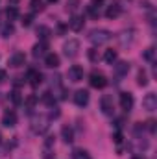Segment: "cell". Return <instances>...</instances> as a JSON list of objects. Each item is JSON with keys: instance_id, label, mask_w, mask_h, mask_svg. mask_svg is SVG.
I'll use <instances>...</instances> for the list:
<instances>
[{"instance_id": "1", "label": "cell", "mask_w": 157, "mask_h": 159, "mask_svg": "<svg viewBox=\"0 0 157 159\" xmlns=\"http://www.w3.org/2000/svg\"><path fill=\"white\" fill-rule=\"evenodd\" d=\"M113 37V34L109 32V30H104V28H100V30H92L91 34H89V39L92 44H96V46H100V44H105L107 41Z\"/></svg>"}, {"instance_id": "2", "label": "cell", "mask_w": 157, "mask_h": 159, "mask_svg": "<svg viewBox=\"0 0 157 159\" xmlns=\"http://www.w3.org/2000/svg\"><path fill=\"white\" fill-rule=\"evenodd\" d=\"M89 83H91V87H94V89H104V87L107 85V78H105L102 72L92 70V72L89 74Z\"/></svg>"}, {"instance_id": "3", "label": "cell", "mask_w": 157, "mask_h": 159, "mask_svg": "<svg viewBox=\"0 0 157 159\" xmlns=\"http://www.w3.org/2000/svg\"><path fill=\"white\" fill-rule=\"evenodd\" d=\"M100 107L104 111V115H113L115 113V104H113V96L111 94H104L100 100Z\"/></svg>"}, {"instance_id": "4", "label": "cell", "mask_w": 157, "mask_h": 159, "mask_svg": "<svg viewBox=\"0 0 157 159\" xmlns=\"http://www.w3.org/2000/svg\"><path fill=\"white\" fill-rule=\"evenodd\" d=\"M63 50H65V56L67 57H76L79 52V41L78 39H70L65 43V46H63Z\"/></svg>"}, {"instance_id": "5", "label": "cell", "mask_w": 157, "mask_h": 159, "mask_svg": "<svg viewBox=\"0 0 157 159\" xmlns=\"http://www.w3.org/2000/svg\"><path fill=\"white\" fill-rule=\"evenodd\" d=\"M142 107L146 111H155L157 109V94L155 93H148L144 98H142Z\"/></svg>"}, {"instance_id": "6", "label": "cell", "mask_w": 157, "mask_h": 159, "mask_svg": "<svg viewBox=\"0 0 157 159\" xmlns=\"http://www.w3.org/2000/svg\"><path fill=\"white\" fill-rule=\"evenodd\" d=\"M83 69L79 67V65H72L70 69H69V72H67V76H69V80L70 81H74V83H78V81H81L83 80Z\"/></svg>"}, {"instance_id": "7", "label": "cell", "mask_w": 157, "mask_h": 159, "mask_svg": "<svg viewBox=\"0 0 157 159\" xmlns=\"http://www.w3.org/2000/svg\"><path fill=\"white\" fill-rule=\"evenodd\" d=\"M135 100H133V94L131 93H120V107L124 111H131Z\"/></svg>"}, {"instance_id": "8", "label": "cell", "mask_w": 157, "mask_h": 159, "mask_svg": "<svg viewBox=\"0 0 157 159\" xmlns=\"http://www.w3.org/2000/svg\"><path fill=\"white\" fill-rule=\"evenodd\" d=\"M120 13H122V6H120V2H111L109 6H107V9H105V17L107 19H117L120 17Z\"/></svg>"}, {"instance_id": "9", "label": "cell", "mask_w": 157, "mask_h": 159, "mask_svg": "<svg viewBox=\"0 0 157 159\" xmlns=\"http://www.w3.org/2000/svg\"><path fill=\"white\" fill-rule=\"evenodd\" d=\"M26 80H28V83L32 87H39L41 81H43V74H41L39 70H35V69H30L28 74H26Z\"/></svg>"}, {"instance_id": "10", "label": "cell", "mask_w": 157, "mask_h": 159, "mask_svg": "<svg viewBox=\"0 0 157 159\" xmlns=\"http://www.w3.org/2000/svg\"><path fill=\"white\" fill-rule=\"evenodd\" d=\"M24 63H26V56H24L22 52H15V54L9 57V61H7V65L13 67V69H19V67H22Z\"/></svg>"}, {"instance_id": "11", "label": "cell", "mask_w": 157, "mask_h": 159, "mask_svg": "<svg viewBox=\"0 0 157 159\" xmlns=\"http://www.w3.org/2000/svg\"><path fill=\"white\" fill-rule=\"evenodd\" d=\"M74 104L79 106V107H85L89 104V93L85 89H79V91L74 93Z\"/></svg>"}, {"instance_id": "12", "label": "cell", "mask_w": 157, "mask_h": 159, "mask_svg": "<svg viewBox=\"0 0 157 159\" xmlns=\"http://www.w3.org/2000/svg\"><path fill=\"white\" fill-rule=\"evenodd\" d=\"M83 26H85L83 17H79V15H72V17H70V20H69V28H70L72 32H81Z\"/></svg>"}, {"instance_id": "13", "label": "cell", "mask_w": 157, "mask_h": 159, "mask_svg": "<svg viewBox=\"0 0 157 159\" xmlns=\"http://www.w3.org/2000/svg\"><path fill=\"white\" fill-rule=\"evenodd\" d=\"M44 65H46L48 69H57V67H59V56L54 54V52L46 54V56H44Z\"/></svg>"}, {"instance_id": "14", "label": "cell", "mask_w": 157, "mask_h": 159, "mask_svg": "<svg viewBox=\"0 0 157 159\" xmlns=\"http://www.w3.org/2000/svg\"><path fill=\"white\" fill-rule=\"evenodd\" d=\"M2 124H4L6 128H13V126L17 124V113H15V111H6L4 117H2Z\"/></svg>"}, {"instance_id": "15", "label": "cell", "mask_w": 157, "mask_h": 159, "mask_svg": "<svg viewBox=\"0 0 157 159\" xmlns=\"http://www.w3.org/2000/svg\"><path fill=\"white\" fill-rule=\"evenodd\" d=\"M46 50H48V44H46V41H41L37 43L35 46H34V57H41V56H46Z\"/></svg>"}, {"instance_id": "16", "label": "cell", "mask_w": 157, "mask_h": 159, "mask_svg": "<svg viewBox=\"0 0 157 159\" xmlns=\"http://www.w3.org/2000/svg\"><path fill=\"white\" fill-rule=\"evenodd\" d=\"M48 119H44V117H41V119H35L34 120V131H37V133H44L46 131V128H48Z\"/></svg>"}, {"instance_id": "17", "label": "cell", "mask_w": 157, "mask_h": 159, "mask_svg": "<svg viewBox=\"0 0 157 159\" xmlns=\"http://www.w3.org/2000/svg\"><path fill=\"white\" fill-rule=\"evenodd\" d=\"M61 137H63V141H65L67 144H70V143L74 141V131H72V128H70V126H63V128H61Z\"/></svg>"}, {"instance_id": "18", "label": "cell", "mask_w": 157, "mask_h": 159, "mask_svg": "<svg viewBox=\"0 0 157 159\" xmlns=\"http://www.w3.org/2000/svg\"><path fill=\"white\" fill-rule=\"evenodd\" d=\"M115 72H117V76L128 74V72H129V63H128V61H118L117 65H115Z\"/></svg>"}, {"instance_id": "19", "label": "cell", "mask_w": 157, "mask_h": 159, "mask_svg": "<svg viewBox=\"0 0 157 159\" xmlns=\"http://www.w3.org/2000/svg\"><path fill=\"white\" fill-rule=\"evenodd\" d=\"M104 61L109 63V65L117 63V52H115L113 48H111V50H105V54H104Z\"/></svg>"}, {"instance_id": "20", "label": "cell", "mask_w": 157, "mask_h": 159, "mask_svg": "<svg viewBox=\"0 0 157 159\" xmlns=\"http://www.w3.org/2000/svg\"><path fill=\"white\" fill-rule=\"evenodd\" d=\"M6 17H7V20H15V19L19 17V9H17L15 6H9V7L6 9Z\"/></svg>"}, {"instance_id": "21", "label": "cell", "mask_w": 157, "mask_h": 159, "mask_svg": "<svg viewBox=\"0 0 157 159\" xmlns=\"http://www.w3.org/2000/svg\"><path fill=\"white\" fill-rule=\"evenodd\" d=\"M37 35H39L43 41H46L52 35V32H50V28H46V26H39V28H37Z\"/></svg>"}, {"instance_id": "22", "label": "cell", "mask_w": 157, "mask_h": 159, "mask_svg": "<svg viewBox=\"0 0 157 159\" xmlns=\"http://www.w3.org/2000/svg\"><path fill=\"white\" fill-rule=\"evenodd\" d=\"M13 34H15V28H13V24H11V22L4 24V28H2V35H4V37H11Z\"/></svg>"}, {"instance_id": "23", "label": "cell", "mask_w": 157, "mask_h": 159, "mask_svg": "<svg viewBox=\"0 0 157 159\" xmlns=\"http://www.w3.org/2000/svg\"><path fill=\"white\" fill-rule=\"evenodd\" d=\"M142 57H144L146 61H154V59H155V48H154V46L146 48V50H144V54H142Z\"/></svg>"}, {"instance_id": "24", "label": "cell", "mask_w": 157, "mask_h": 159, "mask_svg": "<svg viewBox=\"0 0 157 159\" xmlns=\"http://www.w3.org/2000/svg\"><path fill=\"white\" fill-rule=\"evenodd\" d=\"M43 102L46 104V106H50V107H54V104H56V98H54V94L48 91V93H44L43 94Z\"/></svg>"}, {"instance_id": "25", "label": "cell", "mask_w": 157, "mask_h": 159, "mask_svg": "<svg viewBox=\"0 0 157 159\" xmlns=\"http://www.w3.org/2000/svg\"><path fill=\"white\" fill-rule=\"evenodd\" d=\"M9 100H11L15 106H19V104L22 102V96H20V93H19V91H13V93H9Z\"/></svg>"}, {"instance_id": "26", "label": "cell", "mask_w": 157, "mask_h": 159, "mask_svg": "<svg viewBox=\"0 0 157 159\" xmlns=\"http://www.w3.org/2000/svg\"><path fill=\"white\" fill-rule=\"evenodd\" d=\"M72 159H91V156H89V152H85V150H76L74 156H72Z\"/></svg>"}, {"instance_id": "27", "label": "cell", "mask_w": 157, "mask_h": 159, "mask_svg": "<svg viewBox=\"0 0 157 159\" xmlns=\"http://www.w3.org/2000/svg\"><path fill=\"white\" fill-rule=\"evenodd\" d=\"M78 6H79V0H69V2H67V9H69V11H76Z\"/></svg>"}, {"instance_id": "28", "label": "cell", "mask_w": 157, "mask_h": 159, "mask_svg": "<svg viewBox=\"0 0 157 159\" xmlns=\"http://www.w3.org/2000/svg\"><path fill=\"white\" fill-rule=\"evenodd\" d=\"M30 6H32L34 11H41V9H43V0H32Z\"/></svg>"}, {"instance_id": "29", "label": "cell", "mask_w": 157, "mask_h": 159, "mask_svg": "<svg viewBox=\"0 0 157 159\" xmlns=\"http://www.w3.org/2000/svg\"><path fill=\"white\" fill-rule=\"evenodd\" d=\"M32 20H34V15H32V13L24 15V17H22V26H30V24H32Z\"/></svg>"}, {"instance_id": "30", "label": "cell", "mask_w": 157, "mask_h": 159, "mask_svg": "<svg viewBox=\"0 0 157 159\" xmlns=\"http://www.w3.org/2000/svg\"><path fill=\"white\" fill-rule=\"evenodd\" d=\"M35 104H37V96H34V94H32V96H28V98H26V106H28L30 109H32Z\"/></svg>"}, {"instance_id": "31", "label": "cell", "mask_w": 157, "mask_h": 159, "mask_svg": "<svg viewBox=\"0 0 157 159\" xmlns=\"http://www.w3.org/2000/svg\"><path fill=\"white\" fill-rule=\"evenodd\" d=\"M146 83H148L146 72H144V70H141V72H139V85H146Z\"/></svg>"}, {"instance_id": "32", "label": "cell", "mask_w": 157, "mask_h": 159, "mask_svg": "<svg viewBox=\"0 0 157 159\" xmlns=\"http://www.w3.org/2000/svg\"><path fill=\"white\" fill-rule=\"evenodd\" d=\"M87 11H89V15H91V17H98V15H100V11H96V6H92V4H91V6H87Z\"/></svg>"}, {"instance_id": "33", "label": "cell", "mask_w": 157, "mask_h": 159, "mask_svg": "<svg viewBox=\"0 0 157 159\" xmlns=\"http://www.w3.org/2000/svg\"><path fill=\"white\" fill-rule=\"evenodd\" d=\"M146 124H148V129H150V133H155V120L150 119Z\"/></svg>"}, {"instance_id": "34", "label": "cell", "mask_w": 157, "mask_h": 159, "mask_svg": "<svg viewBox=\"0 0 157 159\" xmlns=\"http://www.w3.org/2000/svg\"><path fill=\"white\" fill-rule=\"evenodd\" d=\"M89 59H91V61H96V59H98L96 50H89Z\"/></svg>"}, {"instance_id": "35", "label": "cell", "mask_w": 157, "mask_h": 159, "mask_svg": "<svg viewBox=\"0 0 157 159\" xmlns=\"http://www.w3.org/2000/svg\"><path fill=\"white\" fill-rule=\"evenodd\" d=\"M6 80H7V72L6 70H0V83H4Z\"/></svg>"}, {"instance_id": "36", "label": "cell", "mask_w": 157, "mask_h": 159, "mask_svg": "<svg viewBox=\"0 0 157 159\" xmlns=\"http://www.w3.org/2000/svg\"><path fill=\"white\" fill-rule=\"evenodd\" d=\"M115 143H118V144L122 143V133H120V131H117V133H115Z\"/></svg>"}, {"instance_id": "37", "label": "cell", "mask_w": 157, "mask_h": 159, "mask_svg": "<svg viewBox=\"0 0 157 159\" xmlns=\"http://www.w3.org/2000/svg\"><path fill=\"white\" fill-rule=\"evenodd\" d=\"M131 159H146V157H144V156H133Z\"/></svg>"}, {"instance_id": "38", "label": "cell", "mask_w": 157, "mask_h": 159, "mask_svg": "<svg viewBox=\"0 0 157 159\" xmlns=\"http://www.w3.org/2000/svg\"><path fill=\"white\" fill-rule=\"evenodd\" d=\"M19 2H20V0H9V4H13V6H15V4H19Z\"/></svg>"}, {"instance_id": "39", "label": "cell", "mask_w": 157, "mask_h": 159, "mask_svg": "<svg viewBox=\"0 0 157 159\" xmlns=\"http://www.w3.org/2000/svg\"><path fill=\"white\" fill-rule=\"evenodd\" d=\"M102 0H92V6H96V4H100Z\"/></svg>"}, {"instance_id": "40", "label": "cell", "mask_w": 157, "mask_h": 159, "mask_svg": "<svg viewBox=\"0 0 157 159\" xmlns=\"http://www.w3.org/2000/svg\"><path fill=\"white\" fill-rule=\"evenodd\" d=\"M48 2H57V0H48Z\"/></svg>"}, {"instance_id": "41", "label": "cell", "mask_w": 157, "mask_h": 159, "mask_svg": "<svg viewBox=\"0 0 157 159\" xmlns=\"http://www.w3.org/2000/svg\"><path fill=\"white\" fill-rule=\"evenodd\" d=\"M0 143H2V135H0Z\"/></svg>"}]
</instances>
